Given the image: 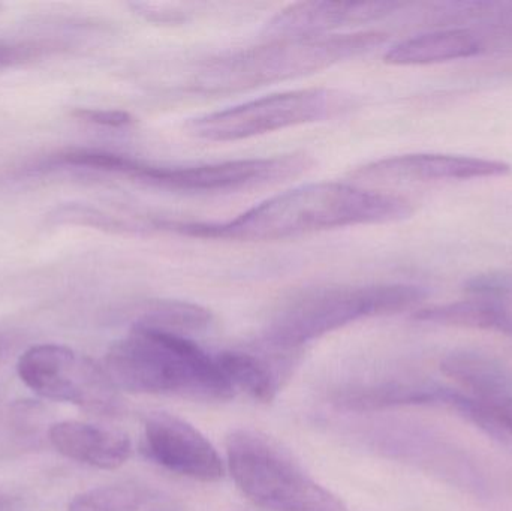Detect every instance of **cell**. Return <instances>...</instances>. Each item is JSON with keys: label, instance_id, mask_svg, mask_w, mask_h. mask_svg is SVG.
Wrapping results in <instances>:
<instances>
[{"label": "cell", "instance_id": "cell-20", "mask_svg": "<svg viewBox=\"0 0 512 511\" xmlns=\"http://www.w3.org/2000/svg\"><path fill=\"white\" fill-rule=\"evenodd\" d=\"M59 164L68 167L89 168V170L105 171V173L123 174L128 176L137 167L138 161L119 153L104 150L75 149L60 153L54 158Z\"/></svg>", "mask_w": 512, "mask_h": 511}, {"label": "cell", "instance_id": "cell-13", "mask_svg": "<svg viewBox=\"0 0 512 511\" xmlns=\"http://www.w3.org/2000/svg\"><path fill=\"white\" fill-rule=\"evenodd\" d=\"M441 371L472 398L501 410L512 411L511 378L490 357L472 351H456L442 360Z\"/></svg>", "mask_w": 512, "mask_h": 511}, {"label": "cell", "instance_id": "cell-9", "mask_svg": "<svg viewBox=\"0 0 512 511\" xmlns=\"http://www.w3.org/2000/svg\"><path fill=\"white\" fill-rule=\"evenodd\" d=\"M143 453L159 467L198 482H219L225 474L215 446L197 428L173 414L147 417Z\"/></svg>", "mask_w": 512, "mask_h": 511}, {"label": "cell", "instance_id": "cell-1", "mask_svg": "<svg viewBox=\"0 0 512 511\" xmlns=\"http://www.w3.org/2000/svg\"><path fill=\"white\" fill-rule=\"evenodd\" d=\"M412 213L411 201L400 195L349 183L321 182L289 189L222 224L159 222L156 225L204 239L262 242L357 225L390 224L405 221Z\"/></svg>", "mask_w": 512, "mask_h": 511}, {"label": "cell", "instance_id": "cell-2", "mask_svg": "<svg viewBox=\"0 0 512 511\" xmlns=\"http://www.w3.org/2000/svg\"><path fill=\"white\" fill-rule=\"evenodd\" d=\"M105 371L117 389L143 395L225 402L236 390L216 362L188 336L132 326L105 357Z\"/></svg>", "mask_w": 512, "mask_h": 511}, {"label": "cell", "instance_id": "cell-17", "mask_svg": "<svg viewBox=\"0 0 512 511\" xmlns=\"http://www.w3.org/2000/svg\"><path fill=\"white\" fill-rule=\"evenodd\" d=\"M68 511H180V504L156 486L120 483L77 495Z\"/></svg>", "mask_w": 512, "mask_h": 511}, {"label": "cell", "instance_id": "cell-23", "mask_svg": "<svg viewBox=\"0 0 512 511\" xmlns=\"http://www.w3.org/2000/svg\"><path fill=\"white\" fill-rule=\"evenodd\" d=\"M72 116L84 122L95 125L108 126V128H123L134 122L131 114L119 110H93V108H78Z\"/></svg>", "mask_w": 512, "mask_h": 511}, {"label": "cell", "instance_id": "cell-6", "mask_svg": "<svg viewBox=\"0 0 512 511\" xmlns=\"http://www.w3.org/2000/svg\"><path fill=\"white\" fill-rule=\"evenodd\" d=\"M352 104L351 96L327 87L289 90L192 119L188 131L195 138L216 143L246 140L333 119L351 110Z\"/></svg>", "mask_w": 512, "mask_h": 511}, {"label": "cell", "instance_id": "cell-14", "mask_svg": "<svg viewBox=\"0 0 512 511\" xmlns=\"http://www.w3.org/2000/svg\"><path fill=\"white\" fill-rule=\"evenodd\" d=\"M451 389L421 383L370 384L337 392L334 404L349 411H378L399 407H445Z\"/></svg>", "mask_w": 512, "mask_h": 511}, {"label": "cell", "instance_id": "cell-19", "mask_svg": "<svg viewBox=\"0 0 512 511\" xmlns=\"http://www.w3.org/2000/svg\"><path fill=\"white\" fill-rule=\"evenodd\" d=\"M212 314L203 306L180 300H155L135 320L134 326L188 336L209 329Z\"/></svg>", "mask_w": 512, "mask_h": 511}, {"label": "cell", "instance_id": "cell-16", "mask_svg": "<svg viewBox=\"0 0 512 511\" xmlns=\"http://www.w3.org/2000/svg\"><path fill=\"white\" fill-rule=\"evenodd\" d=\"M414 320L436 326L460 327V329L486 330V332L512 335V314L510 309L496 299L460 300L445 305L418 309Z\"/></svg>", "mask_w": 512, "mask_h": 511}, {"label": "cell", "instance_id": "cell-18", "mask_svg": "<svg viewBox=\"0 0 512 511\" xmlns=\"http://www.w3.org/2000/svg\"><path fill=\"white\" fill-rule=\"evenodd\" d=\"M215 356L219 368L234 390H243L255 401L264 404L276 398L279 381L267 362L243 351H222Z\"/></svg>", "mask_w": 512, "mask_h": 511}, {"label": "cell", "instance_id": "cell-21", "mask_svg": "<svg viewBox=\"0 0 512 511\" xmlns=\"http://www.w3.org/2000/svg\"><path fill=\"white\" fill-rule=\"evenodd\" d=\"M48 221L56 225H83V227L99 228V230L107 231H128L131 230L125 221L107 215L101 210L93 209L84 204H65V206L57 207L50 216Z\"/></svg>", "mask_w": 512, "mask_h": 511}, {"label": "cell", "instance_id": "cell-5", "mask_svg": "<svg viewBox=\"0 0 512 511\" xmlns=\"http://www.w3.org/2000/svg\"><path fill=\"white\" fill-rule=\"evenodd\" d=\"M228 465L240 491L274 511H349L270 438L237 429L227 438Z\"/></svg>", "mask_w": 512, "mask_h": 511}, {"label": "cell", "instance_id": "cell-22", "mask_svg": "<svg viewBox=\"0 0 512 511\" xmlns=\"http://www.w3.org/2000/svg\"><path fill=\"white\" fill-rule=\"evenodd\" d=\"M54 45L45 42H18V44H0V69L21 65L39 59L45 53L54 50Z\"/></svg>", "mask_w": 512, "mask_h": 511}, {"label": "cell", "instance_id": "cell-7", "mask_svg": "<svg viewBox=\"0 0 512 511\" xmlns=\"http://www.w3.org/2000/svg\"><path fill=\"white\" fill-rule=\"evenodd\" d=\"M20 380L36 395L104 416L122 411L119 389L104 366L56 344L35 345L17 363Z\"/></svg>", "mask_w": 512, "mask_h": 511}, {"label": "cell", "instance_id": "cell-4", "mask_svg": "<svg viewBox=\"0 0 512 511\" xmlns=\"http://www.w3.org/2000/svg\"><path fill=\"white\" fill-rule=\"evenodd\" d=\"M423 287L409 284L327 287L289 300L271 318L262 335L270 350L292 351L307 342L366 318L384 317L417 308L427 297Z\"/></svg>", "mask_w": 512, "mask_h": 511}, {"label": "cell", "instance_id": "cell-10", "mask_svg": "<svg viewBox=\"0 0 512 511\" xmlns=\"http://www.w3.org/2000/svg\"><path fill=\"white\" fill-rule=\"evenodd\" d=\"M511 165L498 159L445 153H409L370 162L352 173L364 183L439 182L505 177Z\"/></svg>", "mask_w": 512, "mask_h": 511}, {"label": "cell", "instance_id": "cell-15", "mask_svg": "<svg viewBox=\"0 0 512 511\" xmlns=\"http://www.w3.org/2000/svg\"><path fill=\"white\" fill-rule=\"evenodd\" d=\"M481 51V42L465 29L438 30L397 42L385 53L388 65L421 66L468 59Z\"/></svg>", "mask_w": 512, "mask_h": 511}, {"label": "cell", "instance_id": "cell-11", "mask_svg": "<svg viewBox=\"0 0 512 511\" xmlns=\"http://www.w3.org/2000/svg\"><path fill=\"white\" fill-rule=\"evenodd\" d=\"M403 3L381 2H300L274 15L264 27L270 41L288 38H315L334 35L336 30L363 26L390 17Z\"/></svg>", "mask_w": 512, "mask_h": 511}, {"label": "cell", "instance_id": "cell-3", "mask_svg": "<svg viewBox=\"0 0 512 511\" xmlns=\"http://www.w3.org/2000/svg\"><path fill=\"white\" fill-rule=\"evenodd\" d=\"M379 30L273 39L207 63L195 78L204 93H233L315 74L337 63L369 53L387 42Z\"/></svg>", "mask_w": 512, "mask_h": 511}, {"label": "cell", "instance_id": "cell-12", "mask_svg": "<svg viewBox=\"0 0 512 511\" xmlns=\"http://www.w3.org/2000/svg\"><path fill=\"white\" fill-rule=\"evenodd\" d=\"M48 437L60 455L99 470H116L131 458V440L116 429L66 420L51 426Z\"/></svg>", "mask_w": 512, "mask_h": 511}, {"label": "cell", "instance_id": "cell-8", "mask_svg": "<svg viewBox=\"0 0 512 511\" xmlns=\"http://www.w3.org/2000/svg\"><path fill=\"white\" fill-rule=\"evenodd\" d=\"M313 159L306 153L273 158L237 159L192 167H152L138 162L131 179L152 188L182 192H231L273 185L306 173Z\"/></svg>", "mask_w": 512, "mask_h": 511}]
</instances>
